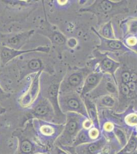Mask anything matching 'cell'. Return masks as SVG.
<instances>
[{"mask_svg": "<svg viewBox=\"0 0 137 154\" xmlns=\"http://www.w3.org/2000/svg\"><path fill=\"white\" fill-rule=\"evenodd\" d=\"M80 11L90 12L95 14L98 23L102 25L111 21L110 19L120 14L129 11L127 1H113L109 0H97L89 6L82 8Z\"/></svg>", "mask_w": 137, "mask_h": 154, "instance_id": "cell-1", "label": "cell"}, {"mask_svg": "<svg viewBox=\"0 0 137 154\" xmlns=\"http://www.w3.org/2000/svg\"><path fill=\"white\" fill-rule=\"evenodd\" d=\"M92 71L93 68L89 66L73 68L61 81L59 93L77 91L79 94L85 78Z\"/></svg>", "mask_w": 137, "mask_h": 154, "instance_id": "cell-2", "label": "cell"}, {"mask_svg": "<svg viewBox=\"0 0 137 154\" xmlns=\"http://www.w3.org/2000/svg\"><path fill=\"white\" fill-rule=\"evenodd\" d=\"M59 107L65 112H75L89 119L83 99L77 91L59 93Z\"/></svg>", "mask_w": 137, "mask_h": 154, "instance_id": "cell-3", "label": "cell"}, {"mask_svg": "<svg viewBox=\"0 0 137 154\" xmlns=\"http://www.w3.org/2000/svg\"><path fill=\"white\" fill-rule=\"evenodd\" d=\"M94 54L95 59L88 66L92 67L93 70L112 75L116 80L115 74L120 66V62L110 54L101 53L95 51Z\"/></svg>", "mask_w": 137, "mask_h": 154, "instance_id": "cell-4", "label": "cell"}, {"mask_svg": "<svg viewBox=\"0 0 137 154\" xmlns=\"http://www.w3.org/2000/svg\"><path fill=\"white\" fill-rule=\"evenodd\" d=\"M92 29L100 40V44L96 46L95 51H98L100 53H108L111 54H136L129 49V48H127L122 40L118 39L117 38L115 39H107L104 38L96 32L95 28L92 27Z\"/></svg>", "mask_w": 137, "mask_h": 154, "instance_id": "cell-5", "label": "cell"}, {"mask_svg": "<svg viewBox=\"0 0 137 154\" xmlns=\"http://www.w3.org/2000/svg\"><path fill=\"white\" fill-rule=\"evenodd\" d=\"M104 95H112L118 98V86L116 81L112 75L104 74L103 79L95 89L86 97L95 100Z\"/></svg>", "mask_w": 137, "mask_h": 154, "instance_id": "cell-6", "label": "cell"}, {"mask_svg": "<svg viewBox=\"0 0 137 154\" xmlns=\"http://www.w3.org/2000/svg\"><path fill=\"white\" fill-rule=\"evenodd\" d=\"M34 33V30L2 35L0 37V42L3 46L12 49L21 50L23 46L28 42Z\"/></svg>", "mask_w": 137, "mask_h": 154, "instance_id": "cell-7", "label": "cell"}, {"mask_svg": "<svg viewBox=\"0 0 137 154\" xmlns=\"http://www.w3.org/2000/svg\"><path fill=\"white\" fill-rule=\"evenodd\" d=\"M42 72H37L33 75L29 85L26 92L21 97L19 103L23 107L29 106L37 100L40 91V78Z\"/></svg>", "mask_w": 137, "mask_h": 154, "instance_id": "cell-8", "label": "cell"}, {"mask_svg": "<svg viewBox=\"0 0 137 154\" xmlns=\"http://www.w3.org/2000/svg\"><path fill=\"white\" fill-rule=\"evenodd\" d=\"M50 48L47 46H38L33 49L25 50H17L10 48L2 46L0 51V59L2 66H4L7 63L12 61L18 57L28 53L40 52V53H48L50 51Z\"/></svg>", "mask_w": 137, "mask_h": 154, "instance_id": "cell-9", "label": "cell"}, {"mask_svg": "<svg viewBox=\"0 0 137 154\" xmlns=\"http://www.w3.org/2000/svg\"><path fill=\"white\" fill-rule=\"evenodd\" d=\"M104 74L101 72L93 70L85 78L80 90V96L83 99L95 89L103 79Z\"/></svg>", "mask_w": 137, "mask_h": 154, "instance_id": "cell-10", "label": "cell"}, {"mask_svg": "<svg viewBox=\"0 0 137 154\" xmlns=\"http://www.w3.org/2000/svg\"><path fill=\"white\" fill-rule=\"evenodd\" d=\"M106 140L101 136L92 142L76 146V154H99L106 146Z\"/></svg>", "mask_w": 137, "mask_h": 154, "instance_id": "cell-11", "label": "cell"}, {"mask_svg": "<svg viewBox=\"0 0 137 154\" xmlns=\"http://www.w3.org/2000/svg\"><path fill=\"white\" fill-rule=\"evenodd\" d=\"M61 81L52 82L47 88V99L49 101L51 105L53 107V109L55 112H61L58 101L59 86Z\"/></svg>", "mask_w": 137, "mask_h": 154, "instance_id": "cell-12", "label": "cell"}, {"mask_svg": "<svg viewBox=\"0 0 137 154\" xmlns=\"http://www.w3.org/2000/svg\"><path fill=\"white\" fill-rule=\"evenodd\" d=\"M123 38L128 35L137 36V17H130L123 20L120 24Z\"/></svg>", "mask_w": 137, "mask_h": 154, "instance_id": "cell-13", "label": "cell"}, {"mask_svg": "<svg viewBox=\"0 0 137 154\" xmlns=\"http://www.w3.org/2000/svg\"><path fill=\"white\" fill-rule=\"evenodd\" d=\"M87 109V112L89 116V119L92 121L95 127L98 129L99 128V120H98V109L95 103L93 100L85 97L83 98Z\"/></svg>", "mask_w": 137, "mask_h": 154, "instance_id": "cell-14", "label": "cell"}, {"mask_svg": "<svg viewBox=\"0 0 137 154\" xmlns=\"http://www.w3.org/2000/svg\"><path fill=\"white\" fill-rule=\"evenodd\" d=\"M93 101L95 103L98 110L103 108L111 109L116 106L118 107V99L112 95H104L96 98Z\"/></svg>", "mask_w": 137, "mask_h": 154, "instance_id": "cell-15", "label": "cell"}, {"mask_svg": "<svg viewBox=\"0 0 137 154\" xmlns=\"http://www.w3.org/2000/svg\"><path fill=\"white\" fill-rule=\"evenodd\" d=\"M95 30L98 34L104 38L107 39L117 38L111 20L101 25L98 30H97L95 28Z\"/></svg>", "mask_w": 137, "mask_h": 154, "instance_id": "cell-16", "label": "cell"}, {"mask_svg": "<svg viewBox=\"0 0 137 154\" xmlns=\"http://www.w3.org/2000/svg\"><path fill=\"white\" fill-rule=\"evenodd\" d=\"M50 102L47 99H42L34 109V114L40 117L48 115L51 110Z\"/></svg>", "mask_w": 137, "mask_h": 154, "instance_id": "cell-17", "label": "cell"}, {"mask_svg": "<svg viewBox=\"0 0 137 154\" xmlns=\"http://www.w3.org/2000/svg\"><path fill=\"white\" fill-rule=\"evenodd\" d=\"M137 148V137L133 132L121 151L116 154H132L135 152Z\"/></svg>", "mask_w": 137, "mask_h": 154, "instance_id": "cell-18", "label": "cell"}, {"mask_svg": "<svg viewBox=\"0 0 137 154\" xmlns=\"http://www.w3.org/2000/svg\"><path fill=\"white\" fill-rule=\"evenodd\" d=\"M43 67V62L40 59L33 58L29 60L27 65V72H28L27 75L29 73H36L40 72L42 70Z\"/></svg>", "mask_w": 137, "mask_h": 154, "instance_id": "cell-19", "label": "cell"}, {"mask_svg": "<svg viewBox=\"0 0 137 154\" xmlns=\"http://www.w3.org/2000/svg\"><path fill=\"white\" fill-rule=\"evenodd\" d=\"M49 38L51 40L52 43L56 44L57 45H64L67 44V39L66 36L58 30H54L49 35Z\"/></svg>", "mask_w": 137, "mask_h": 154, "instance_id": "cell-20", "label": "cell"}, {"mask_svg": "<svg viewBox=\"0 0 137 154\" xmlns=\"http://www.w3.org/2000/svg\"><path fill=\"white\" fill-rule=\"evenodd\" d=\"M88 131L89 130H85L84 128L80 130L75 139L74 145L75 146L93 141L89 136Z\"/></svg>", "mask_w": 137, "mask_h": 154, "instance_id": "cell-21", "label": "cell"}, {"mask_svg": "<svg viewBox=\"0 0 137 154\" xmlns=\"http://www.w3.org/2000/svg\"><path fill=\"white\" fill-rule=\"evenodd\" d=\"M124 44L127 48L137 54V37L134 35H128L122 39Z\"/></svg>", "mask_w": 137, "mask_h": 154, "instance_id": "cell-22", "label": "cell"}, {"mask_svg": "<svg viewBox=\"0 0 137 154\" xmlns=\"http://www.w3.org/2000/svg\"><path fill=\"white\" fill-rule=\"evenodd\" d=\"M113 131L115 136L116 137L117 140L121 145L122 147H124L128 141L127 138V135H125L124 131L121 128H118V126H114Z\"/></svg>", "mask_w": 137, "mask_h": 154, "instance_id": "cell-23", "label": "cell"}, {"mask_svg": "<svg viewBox=\"0 0 137 154\" xmlns=\"http://www.w3.org/2000/svg\"><path fill=\"white\" fill-rule=\"evenodd\" d=\"M125 122L127 125L130 126H137V112H131L127 114L125 117Z\"/></svg>", "mask_w": 137, "mask_h": 154, "instance_id": "cell-24", "label": "cell"}, {"mask_svg": "<svg viewBox=\"0 0 137 154\" xmlns=\"http://www.w3.org/2000/svg\"><path fill=\"white\" fill-rule=\"evenodd\" d=\"M88 133H89V136L93 141L98 139V138L99 135V129L96 128H92L90 130H89Z\"/></svg>", "mask_w": 137, "mask_h": 154, "instance_id": "cell-25", "label": "cell"}, {"mask_svg": "<svg viewBox=\"0 0 137 154\" xmlns=\"http://www.w3.org/2000/svg\"><path fill=\"white\" fill-rule=\"evenodd\" d=\"M40 130L42 133L46 135H52L54 133V128L51 126H48V125L42 126Z\"/></svg>", "mask_w": 137, "mask_h": 154, "instance_id": "cell-26", "label": "cell"}, {"mask_svg": "<svg viewBox=\"0 0 137 154\" xmlns=\"http://www.w3.org/2000/svg\"><path fill=\"white\" fill-rule=\"evenodd\" d=\"M22 149L24 152H30L32 149L31 144L28 141H25L22 144Z\"/></svg>", "mask_w": 137, "mask_h": 154, "instance_id": "cell-27", "label": "cell"}, {"mask_svg": "<svg viewBox=\"0 0 137 154\" xmlns=\"http://www.w3.org/2000/svg\"><path fill=\"white\" fill-rule=\"evenodd\" d=\"M67 44H68V46L70 48H75L77 45V41L74 38H70L69 40H67Z\"/></svg>", "mask_w": 137, "mask_h": 154, "instance_id": "cell-28", "label": "cell"}, {"mask_svg": "<svg viewBox=\"0 0 137 154\" xmlns=\"http://www.w3.org/2000/svg\"><path fill=\"white\" fill-rule=\"evenodd\" d=\"M104 130L106 131H113V129L114 128V125L111 122H106L104 125Z\"/></svg>", "mask_w": 137, "mask_h": 154, "instance_id": "cell-29", "label": "cell"}, {"mask_svg": "<svg viewBox=\"0 0 137 154\" xmlns=\"http://www.w3.org/2000/svg\"><path fill=\"white\" fill-rule=\"evenodd\" d=\"M58 154H67L66 152H64L63 151H60V152L58 153Z\"/></svg>", "mask_w": 137, "mask_h": 154, "instance_id": "cell-30", "label": "cell"}, {"mask_svg": "<svg viewBox=\"0 0 137 154\" xmlns=\"http://www.w3.org/2000/svg\"><path fill=\"white\" fill-rule=\"evenodd\" d=\"M0 91H3V89H2V88L1 87V86H0Z\"/></svg>", "mask_w": 137, "mask_h": 154, "instance_id": "cell-31", "label": "cell"}, {"mask_svg": "<svg viewBox=\"0 0 137 154\" xmlns=\"http://www.w3.org/2000/svg\"><path fill=\"white\" fill-rule=\"evenodd\" d=\"M137 154V152H133V154Z\"/></svg>", "mask_w": 137, "mask_h": 154, "instance_id": "cell-32", "label": "cell"}, {"mask_svg": "<svg viewBox=\"0 0 137 154\" xmlns=\"http://www.w3.org/2000/svg\"></svg>", "mask_w": 137, "mask_h": 154, "instance_id": "cell-33", "label": "cell"}, {"mask_svg": "<svg viewBox=\"0 0 137 154\" xmlns=\"http://www.w3.org/2000/svg\"></svg>", "mask_w": 137, "mask_h": 154, "instance_id": "cell-34", "label": "cell"}]
</instances>
